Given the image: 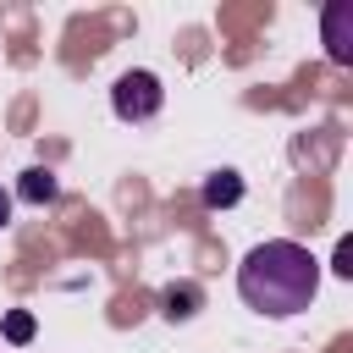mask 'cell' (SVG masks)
I'll use <instances>...</instances> for the list:
<instances>
[{
    "instance_id": "obj_1",
    "label": "cell",
    "mask_w": 353,
    "mask_h": 353,
    "mask_svg": "<svg viewBox=\"0 0 353 353\" xmlns=\"http://www.w3.org/2000/svg\"><path fill=\"white\" fill-rule=\"evenodd\" d=\"M237 292L254 314H270V320H292L314 303L320 292V259L292 243V237H270V243H254L237 265Z\"/></svg>"
},
{
    "instance_id": "obj_2",
    "label": "cell",
    "mask_w": 353,
    "mask_h": 353,
    "mask_svg": "<svg viewBox=\"0 0 353 353\" xmlns=\"http://www.w3.org/2000/svg\"><path fill=\"white\" fill-rule=\"evenodd\" d=\"M160 105H165V88L154 72H121L110 88V110L121 121H149V116H160Z\"/></svg>"
},
{
    "instance_id": "obj_3",
    "label": "cell",
    "mask_w": 353,
    "mask_h": 353,
    "mask_svg": "<svg viewBox=\"0 0 353 353\" xmlns=\"http://www.w3.org/2000/svg\"><path fill=\"white\" fill-rule=\"evenodd\" d=\"M347 22H353V6H347V0L325 6V50H331V61H336V66H347V61H353V39H347Z\"/></svg>"
},
{
    "instance_id": "obj_4",
    "label": "cell",
    "mask_w": 353,
    "mask_h": 353,
    "mask_svg": "<svg viewBox=\"0 0 353 353\" xmlns=\"http://www.w3.org/2000/svg\"><path fill=\"white\" fill-rule=\"evenodd\" d=\"M237 199H243L237 171H215V176L204 182V204H210V210H226V204H237Z\"/></svg>"
},
{
    "instance_id": "obj_5",
    "label": "cell",
    "mask_w": 353,
    "mask_h": 353,
    "mask_svg": "<svg viewBox=\"0 0 353 353\" xmlns=\"http://www.w3.org/2000/svg\"><path fill=\"white\" fill-rule=\"evenodd\" d=\"M17 193H22L28 204H50L61 188H55V176H50L44 165H33V171H22V188H17Z\"/></svg>"
},
{
    "instance_id": "obj_6",
    "label": "cell",
    "mask_w": 353,
    "mask_h": 353,
    "mask_svg": "<svg viewBox=\"0 0 353 353\" xmlns=\"http://www.w3.org/2000/svg\"><path fill=\"white\" fill-rule=\"evenodd\" d=\"M160 309H165V320H188L199 309V287H165L160 292Z\"/></svg>"
},
{
    "instance_id": "obj_7",
    "label": "cell",
    "mask_w": 353,
    "mask_h": 353,
    "mask_svg": "<svg viewBox=\"0 0 353 353\" xmlns=\"http://www.w3.org/2000/svg\"><path fill=\"white\" fill-rule=\"evenodd\" d=\"M6 342H33V314H6Z\"/></svg>"
},
{
    "instance_id": "obj_8",
    "label": "cell",
    "mask_w": 353,
    "mask_h": 353,
    "mask_svg": "<svg viewBox=\"0 0 353 353\" xmlns=\"http://www.w3.org/2000/svg\"><path fill=\"white\" fill-rule=\"evenodd\" d=\"M347 259H353V248L342 243V248H336V276H353V265H347Z\"/></svg>"
},
{
    "instance_id": "obj_9",
    "label": "cell",
    "mask_w": 353,
    "mask_h": 353,
    "mask_svg": "<svg viewBox=\"0 0 353 353\" xmlns=\"http://www.w3.org/2000/svg\"><path fill=\"white\" fill-rule=\"evenodd\" d=\"M6 226H11V193L0 188V232H6Z\"/></svg>"
}]
</instances>
